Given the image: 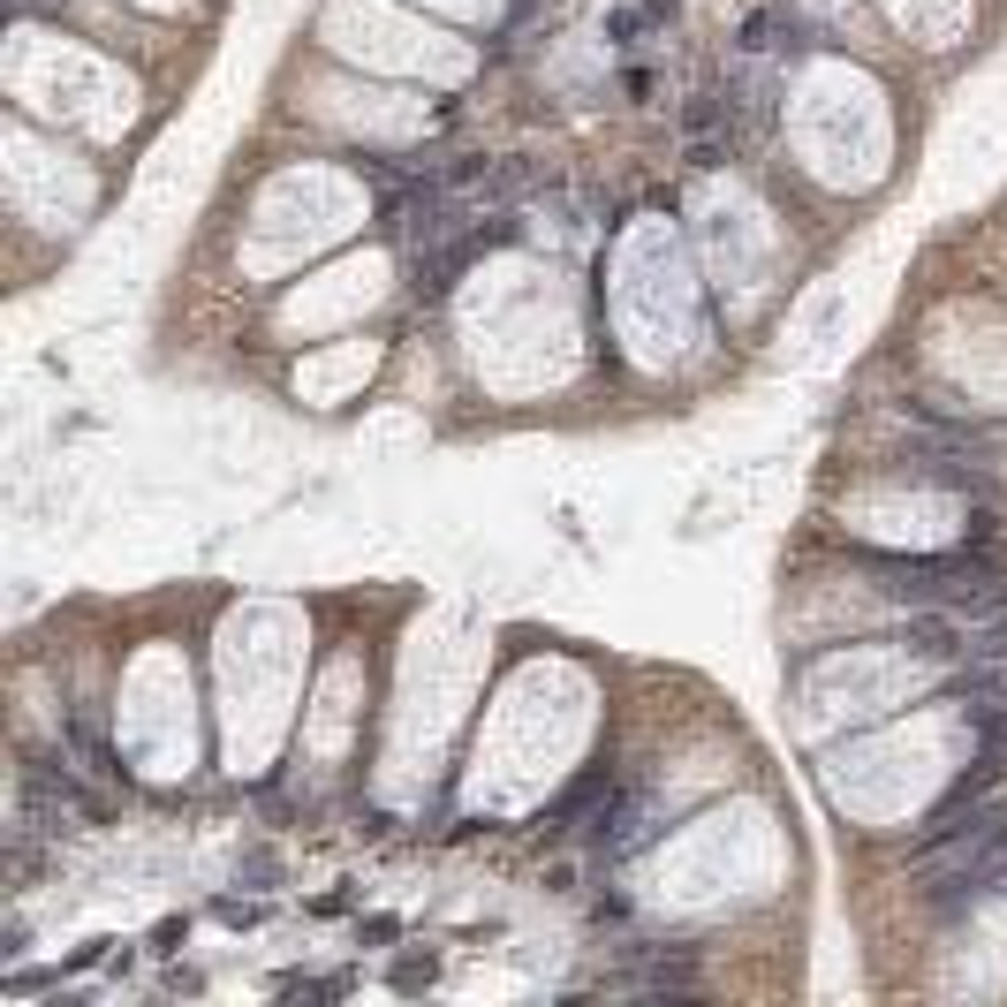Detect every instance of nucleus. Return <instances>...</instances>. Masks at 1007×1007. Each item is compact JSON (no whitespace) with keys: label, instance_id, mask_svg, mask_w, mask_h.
Listing matches in <instances>:
<instances>
[{"label":"nucleus","instance_id":"nucleus-1","mask_svg":"<svg viewBox=\"0 0 1007 1007\" xmlns=\"http://www.w3.org/2000/svg\"><path fill=\"white\" fill-rule=\"evenodd\" d=\"M864 568L879 576L886 598L909 606H947L963 622H985L1007 606V561L993 546H963V553H864Z\"/></svg>","mask_w":1007,"mask_h":1007},{"label":"nucleus","instance_id":"nucleus-2","mask_svg":"<svg viewBox=\"0 0 1007 1007\" xmlns=\"http://www.w3.org/2000/svg\"><path fill=\"white\" fill-rule=\"evenodd\" d=\"M606 993H697V955L689 947H630V969H614L606 977Z\"/></svg>","mask_w":1007,"mask_h":1007},{"label":"nucleus","instance_id":"nucleus-3","mask_svg":"<svg viewBox=\"0 0 1007 1007\" xmlns=\"http://www.w3.org/2000/svg\"><path fill=\"white\" fill-rule=\"evenodd\" d=\"M61 743L84 757L99 781H114V788H129V773H122V757H114V743H107V713L99 705H69L61 713Z\"/></svg>","mask_w":1007,"mask_h":1007},{"label":"nucleus","instance_id":"nucleus-4","mask_svg":"<svg viewBox=\"0 0 1007 1007\" xmlns=\"http://www.w3.org/2000/svg\"><path fill=\"white\" fill-rule=\"evenodd\" d=\"M743 53H757V61H781V53H803V31L788 8H757L751 23H743Z\"/></svg>","mask_w":1007,"mask_h":1007},{"label":"nucleus","instance_id":"nucleus-5","mask_svg":"<svg viewBox=\"0 0 1007 1007\" xmlns=\"http://www.w3.org/2000/svg\"><path fill=\"white\" fill-rule=\"evenodd\" d=\"M614 788H622V781H614V765H591V773H576V781L561 788V803L546 810V826H568V818H584L591 803H614Z\"/></svg>","mask_w":1007,"mask_h":1007},{"label":"nucleus","instance_id":"nucleus-6","mask_svg":"<svg viewBox=\"0 0 1007 1007\" xmlns=\"http://www.w3.org/2000/svg\"><path fill=\"white\" fill-rule=\"evenodd\" d=\"M644 23H652V8H614V16H606V31H614V46H630L636 31H644Z\"/></svg>","mask_w":1007,"mask_h":1007},{"label":"nucleus","instance_id":"nucleus-7","mask_svg":"<svg viewBox=\"0 0 1007 1007\" xmlns=\"http://www.w3.org/2000/svg\"><path fill=\"white\" fill-rule=\"evenodd\" d=\"M69 0H8V16H61Z\"/></svg>","mask_w":1007,"mask_h":1007},{"label":"nucleus","instance_id":"nucleus-8","mask_svg":"<svg viewBox=\"0 0 1007 1007\" xmlns=\"http://www.w3.org/2000/svg\"><path fill=\"white\" fill-rule=\"evenodd\" d=\"M243 879H273V848H251V856H243Z\"/></svg>","mask_w":1007,"mask_h":1007},{"label":"nucleus","instance_id":"nucleus-9","mask_svg":"<svg viewBox=\"0 0 1007 1007\" xmlns=\"http://www.w3.org/2000/svg\"><path fill=\"white\" fill-rule=\"evenodd\" d=\"M424 977H432V963H402V969H394V985H402V993H417Z\"/></svg>","mask_w":1007,"mask_h":1007}]
</instances>
